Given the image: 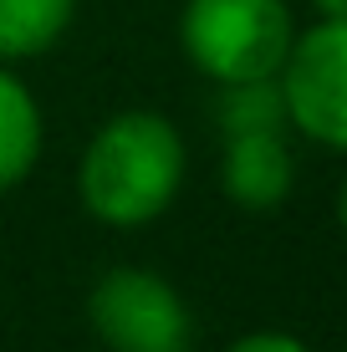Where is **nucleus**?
Wrapping results in <instances>:
<instances>
[{"instance_id":"nucleus-1","label":"nucleus","mask_w":347,"mask_h":352,"mask_svg":"<svg viewBox=\"0 0 347 352\" xmlns=\"http://www.w3.org/2000/svg\"><path fill=\"white\" fill-rule=\"evenodd\" d=\"M184 164V138L164 113H113L77 159L82 210L107 230H143L179 199Z\"/></svg>"},{"instance_id":"nucleus-2","label":"nucleus","mask_w":347,"mask_h":352,"mask_svg":"<svg viewBox=\"0 0 347 352\" xmlns=\"http://www.w3.org/2000/svg\"><path fill=\"white\" fill-rule=\"evenodd\" d=\"M291 36L286 0H184L179 10V52L214 87L276 77Z\"/></svg>"},{"instance_id":"nucleus-3","label":"nucleus","mask_w":347,"mask_h":352,"mask_svg":"<svg viewBox=\"0 0 347 352\" xmlns=\"http://www.w3.org/2000/svg\"><path fill=\"white\" fill-rule=\"evenodd\" d=\"M87 322L113 352H184L189 307L148 265H113L87 291Z\"/></svg>"},{"instance_id":"nucleus-4","label":"nucleus","mask_w":347,"mask_h":352,"mask_svg":"<svg viewBox=\"0 0 347 352\" xmlns=\"http://www.w3.org/2000/svg\"><path fill=\"white\" fill-rule=\"evenodd\" d=\"M276 82L291 128L332 153H347V21L322 16L312 31H296Z\"/></svg>"},{"instance_id":"nucleus-5","label":"nucleus","mask_w":347,"mask_h":352,"mask_svg":"<svg viewBox=\"0 0 347 352\" xmlns=\"http://www.w3.org/2000/svg\"><path fill=\"white\" fill-rule=\"evenodd\" d=\"M220 189L245 214H271L296 189V159L286 133H235L220 153Z\"/></svg>"},{"instance_id":"nucleus-6","label":"nucleus","mask_w":347,"mask_h":352,"mask_svg":"<svg viewBox=\"0 0 347 352\" xmlns=\"http://www.w3.org/2000/svg\"><path fill=\"white\" fill-rule=\"evenodd\" d=\"M41 143H46L41 102L10 72V62H0V194L31 179L36 159H41Z\"/></svg>"},{"instance_id":"nucleus-7","label":"nucleus","mask_w":347,"mask_h":352,"mask_svg":"<svg viewBox=\"0 0 347 352\" xmlns=\"http://www.w3.org/2000/svg\"><path fill=\"white\" fill-rule=\"evenodd\" d=\"M77 21V0H0V62L46 56Z\"/></svg>"},{"instance_id":"nucleus-8","label":"nucleus","mask_w":347,"mask_h":352,"mask_svg":"<svg viewBox=\"0 0 347 352\" xmlns=\"http://www.w3.org/2000/svg\"><path fill=\"white\" fill-rule=\"evenodd\" d=\"M214 128H220L225 138H235V133H291L281 82L276 77L225 82V87L214 92Z\"/></svg>"},{"instance_id":"nucleus-9","label":"nucleus","mask_w":347,"mask_h":352,"mask_svg":"<svg viewBox=\"0 0 347 352\" xmlns=\"http://www.w3.org/2000/svg\"><path fill=\"white\" fill-rule=\"evenodd\" d=\"M225 352H312V347H306L296 332H271L266 327V332H245L240 342H230Z\"/></svg>"},{"instance_id":"nucleus-10","label":"nucleus","mask_w":347,"mask_h":352,"mask_svg":"<svg viewBox=\"0 0 347 352\" xmlns=\"http://www.w3.org/2000/svg\"><path fill=\"white\" fill-rule=\"evenodd\" d=\"M312 10L327 21H347V0H312Z\"/></svg>"},{"instance_id":"nucleus-11","label":"nucleus","mask_w":347,"mask_h":352,"mask_svg":"<svg viewBox=\"0 0 347 352\" xmlns=\"http://www.w3.org/2000/svg\"><path fill=\"white\" fill-rule=\"evenodd\" d=\"M337 225H342V235H347V174H342V184H337Z\"/></svg>"}]
</instances>
